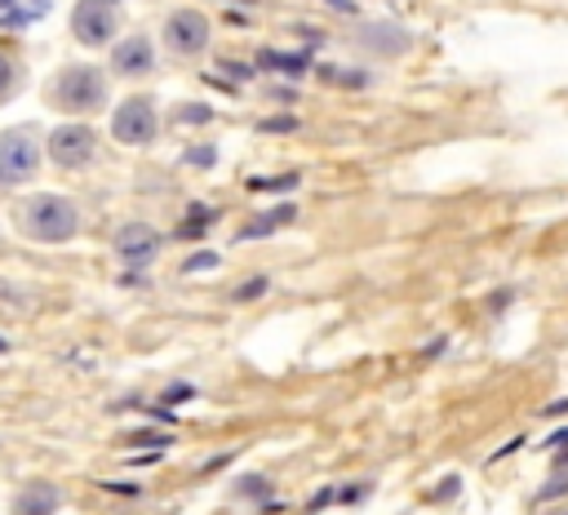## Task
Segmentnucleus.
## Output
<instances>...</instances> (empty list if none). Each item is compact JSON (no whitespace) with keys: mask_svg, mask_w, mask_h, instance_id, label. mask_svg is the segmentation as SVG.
<instances>
[{"mask_svg":"<svg viewBox=\"0 0 568 515\" xmlns=\"http://www.w3.org/2000/svg\"><path fill=\"white\" fill-rule=\"evenodd\" d=\"M320 75H328L333 84H346V89H364V84H368V71H342V67H320Z\"/></svg>","mask_w":568,"mask_h":515,"instance_id":"dca6fc26","label":"nucleus"},{"mask_svg":"<svg viewBox=\"0 0 568 515\" xmlns=\"http://www.w3.org/2000/svg\"><path fill=\"white\" fill-rule=\"evenodd\" d=\"M44 151H49V160L58 164V169H89L93 160H98V133L84 124V120H71V124H58L53 133H49V142H44Z\"/></svg>","mask_w":568,"mask_h":515,"instance_id":"39448f33","label":"nucleus"},{"mask_svg":"<svg viewBox=\"0 0 568 515\" xmlns=\"http://www.w3.org/2000/svg\"><path fill=\"white\" fill-rule=\"evenodd\" d=\"M155 133H160V111H155V102L146 93H133V98H124L115 107V115H111V138L115 142H124V147H151Z\"/></svg>","mask_w":568,"mask_h":515,"instance_id":"20e7f679","label":"nucleus"},{"mask_svg":"<svg viewBox=\"0 0 568 515\" xmlns=\"http://www.w3.org/2000/svg\"><path fill=\"white\" fill-rule=\"evenodd\" d=\"M40 138L27 124H13L0 133V186H22L40 169Z\"/></svg>","mask_w":568,"mask_h":515,"instance_id":"7ed1b4c3","label":"nucleus"},{"mask_svg":"<svg viewBox=\"0 0 568 515\" xmlns=\"http://www.w3.org/2000/svg\"><path fill=\"white\" fill-rule=\"evenodd\" d=\"M297 186V173H284V178H248V191H288Z\"/></svg>","mask_w":568,"mask_h":515,"instance_id":"f3484780","label":"nucleus"},{"mask_svg":"<svg viewBox=\"0 0 568 515\" xmlns=\"http://www.w3.org/2000/svg\"><path fill=\"white\" fill-rule=\"evenodd\" d=\"M111 4H115V0H111Z\"/></svg>","mask_w":568,"mask_h":515,"instance_id":"7c9ffc66","label":"nucleus"},{"mask_svg":"<svg viewBox=\"0 0 568 515\" xmlns=\"http://www.w3.org/2000/svg\"><path fill=\"white\" fill-rule=\"evenodd\" d=\"M115 31H120V9H115L111 0H80V4L71 9V36H75L80 44L102 49V44L115 40Z\"/></svg>","mask_w":568,"mask_h":515,"instance_id":"0eeeda50","label":"nucleus"},{"mask_svg":"<svg viewBox=\"0 0 568 515\" xmlns=\"http://www.w3.org/2000/svg\"><path fill=\"white\" fill-rule=\"evenodd\" d=\"M22 89V62L13 53H0V102H9Z\"/></svg>","mask_w":568,"mask_h":515,"instance_id":"4468645a","label":"nucleus"},{"mask_svg":"<svg viewBox=\"0 0 568 515\" xmlns=\"http://www.w3.org/2000/svg\"><path fill=\"white\" fill-rule=\"evenodd\" d=\"M182 395H191V386H169V391H164V400H169V404H178Z\"/></svg>","mask_w":568,"mask_h":515,"instance_id":"cd10ccee","label":"nucleus"},{"mask_svg":"<svg viewBox=\"0 0 568 515\" xmlns=\"http://www.w3.org/2000/svg\"><path fill=\"white\" fill-rule=\"evenodd\" d=\"M564 488H568V475H559V479H550V484H546V488H541L537 497H559Z\"/></svg>","mask_w":568,"mask_h":515,"instance_id":"393cba45","label":"nucleus"},{"mask_svg":"<svg viewBox=\"0 0 568 515\" xmlns=\"http://www.w3.org/2000/svg\"><path fill=\"white\" fill-rule=\"evenodd\" d=\"M53 9V0H0V31H22L40 22Z\"/></svg>","mask_w":568,"mask_h":515,"instance_id":"f8f14e48","label":"nucleus"},{"mask_svg":"<svg viewBox=\"0 0 568 515\" xmlns=\"http://www.w3.org/2000/svg\"><path fill=\"white\" fill-rule=\"evenodd\" d=\"M293 218H297V209H293V204H275V209L257 213L248 226H240V231H235V240L244 244V240H262V235H275V231H280L284 222H293Z\"/></svg>","mask_w":568,"mask_h":515,"instance_id":"ddd939ff","label":"nucleus"},{"mask_svg":"<svg viewBox=\"0 0 568 515\" xmlns=\"http://www.w3.org/2000/svg\"><path fill=\"white\" fill-rule=\"evenodd\" d=\"M53 107L71 111V115H89L106 102V71L89 67V62H71L53 75Z\"/></svg>","mask_w":568,"mask_h":515,"instance_id":"f03ea898","label":"nucleus"},{"mask_svg":"<svg viewBox=\"0 0 568 515\" xmlns=\"http://www.w3.org/2000/svg\"><path fill=\"white\" fill-rule=\"evenodd\" d=\"M164 44L178 62H191L209 49V18L200 9H173L164 18Z\"/></svg>","mask_w":568,"mask_h":515,"instance_id":"423d86ee","label":"nucleus"},{"mask_svg":"<svg viewBox=\"0 0 568 515\" xmlns=\"http://www.w3.org/2000/svg\"><path fill=\"white\" fill-rule=\"evenodd\" d=\"M266 488H271L266 479H240V484H235V493H253V497H262Z\"/></svg>","mask_w":568,"mask_h":515,"instance_id":"b1692460","label":"nucleus"},{"mask_svg":"<svg viewBox=\"0 0 568 515\" xmlns=\"http://www.w3.org/2000/svg\"><path fill=\"white\" fill-rule=\"evenodd\" d=\"M368 53H377V58H399L404 49H408V31L399 27V22H368V27H359V36H355Z\"/></svg>","mask_w":568,"mask_h":515,"instance_id":"9d476101","label":"nucleus"},{"mask_svg":"<svg viewBox=\"0 0 568 515\" xmlns=\"http://www.w3.org/2000/svg\"><path fill=\"white\" fill-rule=\"evenodd\" d=\"M453 493H457V479H448V484L435 488V497H453Z\"/></svg>","mask_w":568,"mask_h":515,"instance_id":"c85d7f7f","label":"nucleus"},{"mask_svg":"<svg viewBox=\"0 0 568 515\" xmlns=\"http://www.w3.org/2000/svg\"><path fill=\"white\" fill-rule=\"evenodd\" d=\"M359 497H368V484H346V488H337V502H359Z\"/></svg>","mask_w":568,"mask_h":515,"instance_id":"4be33fe9","label":"nucleus"},{"mask_svg":"<svg viewBox=\"0 0 568 515\" xmlns=\"http://www.w3.org/2000/svg\"><path fill=\"white\" fill-rule=\"evenodd\" d=\"M209 218H213V209H204V204H195V209L186 213V226H182V235H200V231L209 226Z\"/></svg>","mask_w":568,"mask_h":515,"instance_id":"6ab92c4d","label":"nucleus"},{"mask_svg":"<svg viewBox=\"0 0 568 515\" xmlns=\"http://www.w3.org/2000/svg\"><path fill=\"white\" fill-rule=\"evenodd\" d=\"M18 231L36 244H67L75 231H80V209L67 200V195H31L22 209H18Z\"/></svg>","mask_w":568,"mask_h":515,"instance_id":"f257e3e1","label":"nucleus"},{"mask_svg":"<svg viewBox=\"0 0 568 515\" xmlns=\"http://www.w3.org/2000/svg\"><path fill=\"white\" fill-rule=\"evenodd\" d=\"M0 351H4V337H0Z\"/></svg>","mask_w":568,"mask_h":515,"instance_id":"c756f323","label":"nucleus"},{"mask_svg":"<svg viewBox=\"0 0 568 515\" xmlns=\"http://www.w3.org/2000/svg\"><path fill=\"white\" fill-rule=\"evenodd\" d=\"M111 244H115V258L129 262V266H151L160 258V231L151 222H124V226H115Z\"/></svg>","mask_w":568,"mask_h":515,"instance_id":"6e6552de","label":"nucleus"},{"mask_svg":"<svg viewBox=\"0 0 568 515\" xmlns=\"http://www.w3.org/2000/svg\"><path fill=\"white\" fill-rule=\"evenodd\" d=\"M262 289H266V280L257 275V280H248V284H240V289H235L231 297H235V302H253V297H262Z\"/></svg>","mask_w":568,"mask_h":515,"instance_id":"aec40b11","label":"nucleus"},{"mask_svg":"<svg viewBox=\"0 0 568 515\" xmlns=\"http://www.w3.org/2000/svg\"><path fill=\"white\" fill-rule=\"evenodd\" d=\"M155 67V44L146 36H124L120 44H111V71L115 75H146Z\"/></svg>","mask_w":568,"mask_h":515,"instance_id":"1a4fd4ad","label":"nucleus"},{"mask_svg":"<svg viewBox=\"0 0 568 515\" xmlns=\"http://www.w3.org/2000/svg\"><path fill=\"white\" fill-rule=\"evenodd\" d=\"M546 448H568V426L550 431V435H546Z\"/></svg>","mask_w":568,"mask_h":515,"instance_id":"a878e982","label":"nucleus"},{"mask_svg":"<svg viewBox=\"0 0 568 515\" xmlns=\"http://www.w3.org/2000/svg\"><path fill=\"white\" fill-rule=\"evenodd\" d=\"M204 266H217V253H209V249H204V253H195V258H191L182 271H204Z\"/></svg>","mask_w":568,"mask_h":515,"instance_id":"412c9836","label":"nucleus"},{"mask_svg":"<svg viewBox=\"0 0 568 515\" xmlns=\"http://www.w3.org/2000/svg\"><path fill=\"white\" fill-rule=\"evenodd\" d=\"M257 62H262V67H275V71H288V75H302V71H306V53H275V49H262Z\"/></svg>","mask_w":568,"mask_h":515,"instance_id":"2eb2a0df","label":"nucleus"},{"mask_svg":"<svg viewBox=\"0 0 568 515\" xmlns=\"http://www.w3.org/2000/svg\"><path fill=\"white\" fill-rule=\"evenodd\" d=\"M58 506H62V493L49 479H31L13 497V515H58Z\"/></svg>","mask_w":568,"mask_h":515,"instance_id":"9b49d317","label":"nucleus"},{"mask_svg":"<svg viewBox=\"0 0 568 515\" xmlns=\"http://www.w3.org/2000/svg\"><path fill=\"white\" fill-rule=\"evenodd\" d=\"M186 160H191V164H213V160H217V151H213V147H191V155H186Z\"/></svg>","mask_w":568,"mask_h":515,"instance_id":"5701e85b","label":"nucleus"},{"mask_svg":"<svg viewBox=\"0 0 568 515\" xmlns=\"http://www.w3.org/2000/svg\"><path fill=\"white\" fill-rule=\"evenodd\" d=\"M559 413H568V395H564V400H555V404H546V408H541V417H559Z\"/></svg>","mask_w":568,"mask_h":515,"instance_id":"bb28decb","label":"nucleus"},{"mask_svg":"<svg viewBox=\"0 0 568 515\" xmlns=\"http://www.w3.org/2000/svg\"><path fill=\"white\" fill-rule=\"evenodd\" d=\"M173 115H178V124H204V120L213 115V107H200V102H186V107H178Z\"/></svg>","mask_w":568,"mask_h":515,"instance_id":"a211bd4d","label":"nucleus"}]
</instances>
